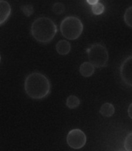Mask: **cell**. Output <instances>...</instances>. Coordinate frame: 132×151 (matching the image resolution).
Masks as SVG:
<instances>
[{"label": "cell", "instance_id": "3957f363", "mask_svg": "<svg viewBox=\"0 0 132 151\" xmlns=\"http://www.w3.org/2000/svg\"><path fill=\"white\" fill-rule=\"evenodd\" d=\"M83 29L82 22L76 17H66L61 22L60 32L64 37L68 40L77 39L80 37Z\"/></svg>", "mask_w": 132, "mask_h": 151}, {"label": "cell", "instance_id": "9c48e42d", "mask_svg": "<svg viewBox=\"0 0 132 151\" xmlns=\"http://www.w3.org/2000/svg\"><path fill=\"white\" fill-rule=\"evenodd\" d=\"M94 66L90 62H83L80 66V69H79L81 75L83 77H86V78L92 76L94 73Z\"/></svg>", "mask_w": 132, "mask_h": 151}, {"label": "cell", "instance_id": "7c38bea8", "mask_svg": "<svg viewBox=\"0 0 132 151\" xmlns=\"http://www.w3.org/2000/svg\"><path fill=\"white\" fill-rule=\"evenodd\" d=\"M124 19L126 24L132 28V6L128 7L126 9L124 15Z\"/></svg>", "mask_w": 132, "mask_h": 151}, {"label": "cell", "instance_id": "e0dca14e", "mask_svg": "<svg viewBox=\"0 0 132 151\" xmlns=\"http://www.w3.org/2000/svg\"><path fill=\"white\" fill-rule=\"evenodd\" d=\"M128 116H129V117H130V118L132 119V103L131 104L130 106H129V107H128Z\"/></svg>", "mask_w": 132, "mask_h": 151}, {"label": "cell", "instance_id": "2e32d148", "mask_svg": "<svg viewBox=\"0 0 132 151\" xmlns=\"http://www.w3.org/2000/svg\"><path fill=\"white\" fill-rule=\"evenodd\" d=\"M124 148L127 151H132V132L129 133L125 138Z\"/></svg>", "mask_w": 132, "mask_h": 151}, {"label": "cell", "instance_id": "d6986e66", "mask_svg": "<svg viewBox=\"0 0 132 151\" xmlns=\"http://www.w3.org/2000/svg\"><path fill=\"white\" fill-rule=\"evenodd\" d=\"M0 60H1V56H0Z\"/></svg>", "mask_w": 132, "mask_h": 151}, {"label": "cell", "instance_id": "ac0fdd59", "mask_svg": "<svg viewBox=\"0 0 132 151\" xmlns=\"http://www.w3.org/2000/svg\"><path fill=\"white\" fill-rule=\"evenodd\" d=\"M98 1H99V0H87V2H88L89 4L92 5V6L94 4H96V3H97V2H98Z\"/></svg>", "mask_w": 132, "mask_h": 151}, {"label": "cell", "instance_id": "ba28073f", "mask_svg": "<svg viewBox=\"0 0 132 151\" xmlns=\"http://www.w3.org/2000/svg\"><path fill=\"white\" fill-rule=\"evenodd\" d=\"M56 50L60 55H66L71 50V45L67 40H62L58 42L56 45Z\"/></svg>", "mask_w": 132, "mask_h": 151}, {"label": "cell", "instance_id": "277c9868", "mask_svg": "<svg viewBox=\"0 0 132 151\" xmlns=\"http://www.w3.org/2000/svg\"><path fill=\"white\" fill-rule=\"evenodd\" d=\"M87 53L89 62L93 64L94 68H101L107 65L109 59V54L104 46L100 44H93Z\"/></svg>", "mask_w": 132, "mask_h": 151}, {"label": "cell", "instance_id": "5b68a950", "mask_svg": "<svg viewBox=\"0 0 132 151\" xmlns=\"http://www.w3.org/2000/svg\"><path fill=\"white\" fill-rule=\"evenodd\" d=\"M86 142H87L86 135L79 129H74L70 130L66 137V143L72 149H81L84 147Z\"/></svg>", "mask_w": 132, "mask_h": 151}, {"label": "cell", "instance_id": "7a4b0ae2", "mask_svg": "<svg viewBox=\"0 0 132 151\" xmlns=\"http://www.w3.org/2000/svg\"><path fill=\"white\" fill-rule=\"evenodd\" d=\"M56 24L50 18L39 17L36 19L31 26L33 37L42 44L49 43L56 34Z\"/></svg>", "mask_w": 132, "mask_h": 151}, {"label": "cell", "instance_id": "8992f818", "mask_svg": "<svg viewBox=\"0 0 132 151\" xmlns=\"http://www.w3.org/2000/svg\"><path fill=\"white\" fill-rule=\"evenodd\" d=\"M120 75L125 84L132 87V55L126 58L121 64Z\"/></svg>", "mask_w": 132, "mask_h": 151}, {"label": "cell", "instance_id": "9a60e30c", "mask_svg": "<svg viewBox=\"0 0 132 151\" xmlns=\"http://www.w3.org/2000/svg\"><path fill=\"white\" fill-rule=\"evenodd\" d=\"M21 10L23 13V14L26 17H30L34 13V9L31 5H26V6H21Z\"/></svg>", "mask_w": 132, "mask_h": 151}, {"label": "cell", "instance_id": "30bf717a", "mask_svg": "<svg viewBox=\"0 0 132 151\" xmlns=\"http://www.w3.org/2000/svg\"><path fill=\"white\" fill-rule=\"evenodd\" d=\"M115 112V109L114 106L111 103H104L101 106L100 109V113L104 117H111L114 114Z\"/></svg>", "mask_w": 132, "mask_h": 151}, {"label": "cell", "instance_id": "6da1fadb", "mask_svg": "<svg viewBox=\"0 0 132 151\" xmlns=\"http://www.w3.org/2000/svg\"><path fill=\"white\" fill-rule=\"evenodd\" d=\"M26 93L33 99H42L50 93L51 85L50 80L39 72L29 74L24 82Z\"/></svg>", "mask_w": 132, "mask_h": 151}, {"label": "cell", "instance_id": "8fae6325", "mask_svg": "<svg viewBox=\"0 0 132 151\" xmlns=\"http://www.w3.org/2000/svg\"><path fill=\"white\" fill-rule=\"evenodd\" d=\"M81 104V101L78 98L75 96V95H70L67 99H66V106L70 109H73L76 108L78 107Z\"/></svg>", "mask_w": 132, "mask_h": 151}, {"label": "cell", "instance_id": "52a82bcc", "mask_svg": "<svg viewBox=\"0 0 132 151\" xmlns=\"http://www.w3.org/2000/svg\"><path fill=\"white\" fill-rule=\"evenodd\" d=\"M11 14V6L9 3L5 0H0V25L8 19Z\"/></svg>", "mask_w": 132, "mask_h": 151}, {"label": "cell", "instance_id": "5bb4252c", "mask_svg": "<svg viewBox=\"0 0 132 151\" xmlns=\"http://www.w3.org/2000/svg\"><path fill=\"white\" fill-rule=\"evenodd\" d=\"M104 11V6L102 3L97 2L92 6V12L94 15H101Z\"/></svg>", "mask_w": 132, "mask_h": 151}, {"label": "cell", "instance_id": "4fadbf2b", "mask_svg": "<svg viewBox=\"0 0 132 151\" xmlns=\"http://www.w3.org/2000/svg\"><path fill=\"white\" fill-rule=\"evenodd\" d=\"M52 9H53V12L54 13H56V14H62L65 11V6L63 3H61V2H56L53 6Z\"/></svg>", "mask_w": 132, "mask_h": 151}]
</instances>
